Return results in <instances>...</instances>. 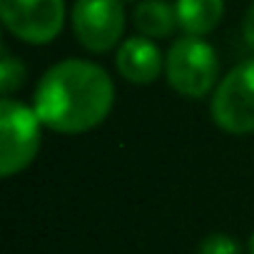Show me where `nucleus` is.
Here are the masks:
<instances>
[{"mask_svg": "<svg viewBox=\"0 0 254 254\" xmlns=\"http://www.w3.org/2000/svg\"><path fill=\"white\" fill-rule=\"evenodd\" d=\"M197 254H242V247H239V242L232 234L214 232V234H207L199 242Z\"/></svg>", "mask_w": 254, "mask_h": 254, "instance_id": "obj_11", "label": "nucleus"}, {"mask_svg": "<svg viewBox=\"0 0 254 254\" xmlns=\"http://www.w3.org/2000/svg\"><path fill=\"white\" fill-rule=\"evenodd\" d=\"M0 15L18 40L48 45L65 25V0H0Z\"/></svg>", "mask_w": 254, "mask_h": 254, "instance_id": "obj_5", "label": "nucleus"}, {"mask_svg": "<svg viewBox=\"0 0 254 254\" xmlns=\"http://www.w3.org/2000/svg\"><path fill=\"white\" fill-rule=\"evenodd\" d=\"M242 38H244V43L254 50V3L247 8V13H244V20H242Z\"/></svg>", "mask_w": 254, "mask_h": 254, "instance_id": "obj_12", "label": "nucleus"}, {"mask_svg": "<svg viewBox=\"0 0 254 254\" xmlns=\"http://www.w3.org/2000/svg\"><path fill=\"white\" fill-rule=\"evenodd\" d=\"M25 77H28L25 65L15 55L3 50V63H0V92H3V97H10L15 90H20Z\"/></svg>", "mask_w": 254, "mask_h": 254, "instance_id": "obj_10", "label": "nucleus"}, {"mask_svg": "<svg viewBox=\"0 0 254 254\" xmlns=\"http://www.w3.org/2000/svg\"><path fill=\"white\" fill-rule=\"evenodd\" d=\"M212 120L229 135L254 132V60H244L232 67L214 87Z\"/></svg>", "mask_w": 254, "mask_h": 254, "instance_id": "obj_4", "label": "nucleus"}, {"mask_svg": "<svg viewBox=\"0 0 254 254\" xmlns=\"http://www.w3.org/2000/svg\"><path fill=\"white\" fill-rule=\"evenodd\" d=\"M115 67L122 75V80L132 85H152L160 72L165 70V55L155 45V40L137 35L127 38L115 55Z\"/></svg>", "mask_w": 254, "mask_h": 254, "instance_id": "obj_7", "label": "nucleus"}, {"mask_svg": "<svg viewBox=\"0 0 254 254\" xmlns=\"http://www.w3.org/2000/svg\"><path fill=\"white\" fill-rule=\"evenodd\" d=\"M132 23L140 30V35L150 40H162L175 33L177 23V10L175 5L165 0H140L132 8Z\"/></svg>", "mask_w": 254, "mask_h": 254, "instance_id": "obj_9", "label": "nucleus"}, {"mask_svg": "<svg viewBox=\"0 0 254 254\" xmlns=\"http://www.w3.org/2000/svg\"><path fill=\"white\" fill-rule=\"evenodd\" d=\"M249 254H254V232H252V237H249Z\"/></svg>", "mask_w": 254, "mask_h": 254, "instance_id": "obj_13", "label": "nucleus"}, {"mask_svg": "<svg viewBox=\"0 0 254 254\" xmlns=\"http://www.w3.org/2000/svg\"><path fill=\"white\" fill-rule=\"evenodd\" d=\"M72 30L80 45L90 53L112 50L125 33V3L122 0H75Z\"/></svg>", "mask_w": 254, "mask_h": 254, "instance_id": "obj_6", "label": "nucleus"}, {"mask_svg": "<svg viewBox=\"0 0 254 254\" xmlns=\"http://www.w3.org/2000/svg\"><path fill=\"white\" fill-rule=\"evenodd\" d=\"M165 77L170 87L182 97H207L217 87L219 58L207 40L197 35H185L175 40L165 55Z\"/></svg>", "mask_w": 254, "mask_h": 254, "instance_id": "obj_2", "label": "nucleus"}, {"mask_svg": "<svg viewBox=\"0 0 254 254\" xmlns=\"http://www.w3.org/2000/svg\"><path fill=\"white\" fill-rule=\"evenodd\" d=\"M43 127L35 107L13 97L0 100V175L13 177L33 165L40 150Z\"/></svg>", "mask_w": 254, "mask_h": 254, "instance_id": "obj_3", "label": "nucleus"}, {"mask_svg": "<svg viewBox=\"0 0 254 254\" xmlns=\"http://www.w3.org/2000/svg\"><path fill=\"white\" fill-rule=\"evenodd\" d=\"M122 3H125V5H137L140 0H122Z\"/></svg>", "mask_w": 254, "mask_h": 254, "instance_id": "obj_14", "label": "nucleus"}, {"mask_svg": "<svg viewBox=\"0 0 254 254\" xmlns=\"http://www.w3.org/2000/svg\"><path fill=\"white\" fill-rule=\"evenodd\" d=\"M177 23L187 35L204 38L222 23L224 0H177Z\"/></svg>", "mask_w": 254, "mask_h": 254, "instance_id": "obj_8", "label": "nucleus"}, {"mask_svg": "<svg viewBox=\"0 0 254 254\" xmlns=\"http://www.w3.org/2000/svg\"><path fill=\"white\" fill-rule=\"evenodd\" d=\"M115 105L110 75L80 58L55 63L38 82L33 107L40 122L60 135H82L105 122Z\"/></svg>", "mask_w": 254, "mask_h": 254, "instance_id": "obj_1", "label": "nucleus"}]
</instances>
